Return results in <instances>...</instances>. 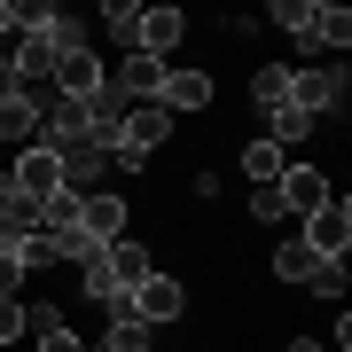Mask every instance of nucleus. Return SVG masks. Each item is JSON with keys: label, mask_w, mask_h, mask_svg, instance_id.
Wrapping results in <instances>:
<instances>
[{"label": "nucleus", "mask_w": 352, "mask_h": 352, "mask_svg": "<svg viewBox=\"0 0 352 352\" xmlns=\"http://www.w3.org/2000/svg\"><path fill=\"white\" fill-rule=\"evenodd\" d=\"M8 251L24 258V274H32V266H55V258H63V251H55V235H47V227H24V235H16Z\"/></svg>", "instance_id": "nucleus-15"}, {"label": "nucleus", "mask_w": 352, "mask_h": 352, "mask_svg": "<svg viewBox=\"0 0 352 352\" xmlns=\"http://www.w3.org/2000/svg\"><path fill=\"white\" fill-rule=\"evenodd\" d=\"M337 102H344V78H337V71H289V110L329 118Z\"/></svg>", "instance_id": "nucleus-8"}, {"label": "nucleus", "mask_w": 352, "mask_h": 352, "mask_svg": "<svg viewBox=\"0 0 352 352\" xmlns=\"http://www.w3.org/2000/svg\"><path fill=\"white\" fill-rule=\"evenodd\" d=\"M8 102H24V78L8 71V55H0V110H8Z\"/></svg>", "instance_id": "nucleus-21"}, {"label": "nucleus", "mask_w": 352, "mask_h": 352, "mask_svg": "<svg viewBox=\"0 0 352 352\" xmlns=\"http://www.w3.org/2000/svg\"><path fill=\"white\" fill-rule=\"evenodd\" d=\"M212 102V71H164L157 78V110L180 118V110H204Z\"/></svg>", "instance_id": "nucleus-9"}, {"label": "nucleus", "mask_w": 352, "mask_h": 352, "mask_svg": "<svg viewBox=\"0 0 352 352\" xmlns=\"http://www.w3.org/2000/svg\"><path fill=\"white\" fill-rule=\"evenodd\" d=\"M0 32H16V0H0Z\"/></svg>", "instance_id": "nucleus-23"}, {"label": "nucleus", "mask_w": 352, "mask_h": 352, "mask_svg": "<svg viewBox=\"0 0 352 352\" xmlns=\"http://www.w3.org/2000/svg\"><path fill=\"white\" fill-rule=\"evenodd\" d=\"M258 118H266V141H274V149H298V141L314 133V118L289 110V102H282V110H258Z\"/></svg>", "instance_id": "nucleus-13"}, {"label": "nucleus", "mask_w": 352, "mask_h": 352, "mask_svg": "<svg viewBox=\"0 0 352 352\" xmlns=\"http://www.w3.org/2000/svg\"><path fill=\"white\" fill-rule=\"evenodd\" d=\"M305 251H314V258H329V266H344V251H352V204L344 196H329L321 204V212H305Z\"/></svg>", "instance_id": "nucleus-2"}, {"label": "nucleus", "mask_w": 352, "mask_h": 352, "mask_svg": "<svg viewBox=\"0 0 352 352\" xmlns=\"http://www.w3.org/2000/svg\"><path fill=\"white\" fill-rule=\"evenodd\" d=\"M282 352H321V344H314V337H289V344H282Z\"/></svg>", "instance_id": "nucleus-24"}, {"label": "nucleus", "mask_w": 352, "mask_h": 352, "mask_svg": "<svg viewBox=\"0 0 352 352\" xmlns=\"http://www.w3.org/2000/svg\"><path fill=\"white\" fill-rule=\"evenodd\" d=\"M157 78H164V63H149V55H126V63L110 71V94H126V102H157Z\"/></svg>", "instance_id": "nucleus-11"}, {"label": "nucleus", "mask_w": 352, "mask_h": 352, "mask_svg": "<svg viewBox=\"0 0 352 352\" xmlns=\"http://www.w3.org/2000/svg\"><path fill=\"white\" fill-rule=\"evenodd\" d=\"M274 196H282V212H321V204H329V173H314V164H289V173L274 180Z\"/></svg>", "instance_id": "nucleus-10"}, {"label": "nucleus", "mask_w": 352, "mask_h": 352, "mask_svg": "<svg viewBox=\"0 0 352 352\" xmlns=\"http://www.w3.org/2000/svg\"><path fill=\"white\" fill-rule=\"evenodd\" d=\"M180 314H188V289L149 266V274H141V289H133V321L149 329V321H180Z\"/></svg>", "instance_id": "nucleus-6"}, {"label": "nucleus", "mask_w": 352, "mask_h": 352, "mask_svg": "<svg viewBox=\"0 0 352 352\" xmlns=\"http://www.w3.org/2000/svg\"><path fill=\"white\" fill-rule=\"evenodd\" d=\"M0 141H39V102H32V87H24V102H8V110H0Z\"/></svg>", "instance_id": "nucleus-14"}, {"label": "nucleus", "mask_w": 352, "mask_h": 352, "mask_svg": "<svg viewBox=\"0 0 352 352\" xmlns=\"http://www.w3.org/2000/svg\"><path fill=\"white\" fill-rule=\"evenodd\" d=\"M87 352H149V329H141V321H110V337L87 344Z\"/></svg>", "instance_id": "nucleus-17"}, {"label": "nucleus", "mask_w": 352, "mask_h": 352, "mask_svg": "<svg viewBox=\"0 0 352 352\" xmlns=\"http://www.w3.org/2000/svg\"><path fill=\"white\" fill-rule=\"evenodd\" d=\"M251 102H258V110H282V102H289V71H258L251 78Z\"/></svg>", "instance_id": "nucleus-18"}, {"label": "nucleus", "mask_w": 352, "mask_h": 352, "mask_svg": "<svg viewBox=\"0 0 352 352\" xmlns=\"http://www.w3.org/2000/svg\"><path fill=\"white\" fill-rule=\"evenodd\" d=\"M274 24L289 39H305V47H337V55H344V39H352V16L329 8V0H274Z\"/></svg>", "instance_id": "nucleus-1"}, {"label": "nucleus", "mask_w": 352, "mask_h": 352, "mask_svg": "<svg viewBox=\"0 0 352 352\" xmlns=\"http://www.w3.org/2000/svg\"><path fill=\"white\" fill-rule=\"evenodd\" d=\"M0 243H16V212H8V204H0Z\"/></svg>", "instance_id": "nucleus-22"}, {"label": "nucleus", "mask_w": 352, "mask_h": 352, "mask_svg": "<svg viewBox=\"0 0 352 352\" xmlns=\"http://www.w3.org/2000/svg\"><path fill=\"white\" fill-rule=\"evenodd\" d=\"M321 266H329V258H314L305 243H282V251H274V274H282V282H314Z\"/></svg>", "instance_id": "nucleus-16"}, {"label": "nucleus", "mask_w": 352, "mask_h": 352, "mask_svg": "<svg viewBox=\"0 0 352 352\" xmlns=\"http://www.w3.org/2000/svg\"><path fill=\"white\" fill-rule=\"evenodd\" d=\"M180 32H188V16H180V8H133V24H126L133 55H149V63H164V55L180 47Z\"/></svg>", "instance_id": "nucleus-3"}, {"label": "nucleus", "mask_w": 352, "mask_h": 352, "mask_svg": "<svg viewBox=\"0 0 352 352\" xmlns=\"http://www.w3.org/2000/svg\"><path fill=\"white\" fill-rule=\"evenodd\" d=\"M16 289H24V258L0 243V298H16Z\"/></svg>", "instance_id": "nucleus-19"}, {"label": "nucleus", "mask_w": 352, "mask_h": 352, "mask_svg": "<svg viewBox=\"0 0 352 352\" xmlns=\"http://www.w3.org/2000/svg\"><path fill=\"white\" fill-rule=\"evenodd\" d=\"M55 164H63V188H71V196H94L102 164H110V141H102V133H87V141H63V149H55Z\"/></svg>", "instance_id": "nucleus-5"}, {"label": "nucleus", "mask_w": 352, "mask_h": 352, "mask_svg": "<svg viewBox=\"0 0 352 352\" xmlns=\"http://www.w3.org/2000/svg\"><path fill=\"white\" fill-rule=\"evenodd\" d=\"M243 173H251V188H274V180L289 173V149H274V141H251V149H243Z\"/></svg>", "instance_id": "nucleus-12"}, {"label": "nucleus", "mask_w": 352, "mask_h": 352, "mask_svg": "<svg viewBox=\"0 0 352 352\" xmlns=\"http://www.w3.org/2000/svg\"><path fill=\"white\" fill-rule=\"evenodd\" d=\"M63 235H87V243H118L126 235V196H110V188H94V196H78V212Z\"/></svg>", "instance_id": "nucleus-4"}, {"label": "nucleus", "mask_w": 352, "mask_h": 352, "mask_svg": "<svg viewBox=\"0 0 352 352\" xmlns=\"http://www.w3.org/2000/svg\"><path fill=\"white\" fill-rule=\"evenodd\" d=\"M16 337H24V305L0 298V344H16Z\"/></svg>", "instance_id": "nucleus-20"}, {"label": "nucleus", "mask_w": 352, "mask_h": 352, "mask_svg": "<svg viewBox=\"0 0 352 352\" xmlns=\"http://www.w3.org/2000/svg\"><path fill=\"white\" fill-rule=\"evenodd\" d=\"M55 94H63V102H87V110H94L102 94H110V71L94 63V47H87V55H63V63H55Z\"/></svg>", "instance_id": "nucleus-7"}]
</instances>
